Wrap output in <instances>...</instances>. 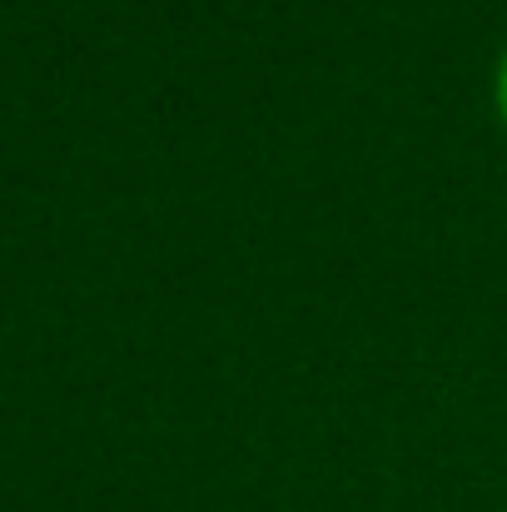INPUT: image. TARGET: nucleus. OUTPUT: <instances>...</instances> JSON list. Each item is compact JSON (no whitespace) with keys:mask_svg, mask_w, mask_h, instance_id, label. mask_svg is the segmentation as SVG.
Instances as JSON below:
<instances>
[{"mask_svg":"<svg viewBox=\"0 0 507 512\" xmlns=\"http://www.w3.org/2000/svg\"><path fill=\"white\" fill-rule=\"evenodd\" d=\"M493 110H498V125H503V135H507V45H503V55H498V70H493Z\"/></svg>","mask_w":507,"mask_h":512,"instance_id":"f257e3e1","label":"nucleus"}]
</instances>
